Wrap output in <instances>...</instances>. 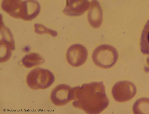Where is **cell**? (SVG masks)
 I'll return each mask as SVG.
<instances>
[{
	"mask_svg": "<svg viewBox=\"0 0 149 114\" xmlns=\"http://www.w3.org/2000/svg\"><path fill=\"white\" fill-rule=\"evenodd\" d=\"M72 99L74 107L88 114L100 113L109 104L102 81L85 83L73 88Z\"/></svg>",
	"mask_w": 149,
	"mask_h": 114,
	"instance_id": "6da1fadb",
	"label": "cell"
},
{
	"mask_svg": "<svg viewBox=\"0 0 149 114\" xmlns=\"http://www.w3.org/2000/svg\"><path fill=\"white\" fill-rule=\"evenodd\" d=\"M118 55L116 49L107 44L100 45L93 51L92 58L97 66L104 69L113 66L117 62Z\"/></svg>",
	"mask_w": 149,
	"mask_h": 114,
	"instance_id": "7a4b0ae2",
	"label": "cell"
},
{
	"mask_svg": "<svg viewBox=\"0 0 149 114\" xmlns=\"http://www.w3.org/2000/svg\"><path fill=\"white\" fill-rule=\"evenodd\" d=\"M55 77L50 71L41 68H34L27 75L26 81L28 86L34 90L44 89L54 83Z\"/></svg>",
	"mask_w": 149,
	"mask_h": 114,
	"instance_id": "3957f363",
	"label": "cell"
},
{
	"mask_svg": "<svg viewBox=\"0 0 149 114\" xmlns=\"http://www.w3.org/2000/svg\"><path fill=\"white\" fill-rule=\"evenodd\" d=\"M136 93V88L132 82L121 81L116 83L111 90L112 96L116 101L125 102L131 99Z\"/></svg>",
	"mask_w": 149,
	"mask_h": 114,
	"instance_id": "277c9868",
	"label": "cell"
},
{
	"mask_svg": "<svg viewBox=\"0 0 149 114\" xmlns=\"http://www.w3.org/2000/svg\"><path fill=\"white\" fill-rule=\"evenodd\" d=\"M88 51L83 45L76 44L68 49L66 58L68 63L72 66L78 67L83 64L87 60Z\"/></svg>",
	"mask_w": 149,
	"mask_h": 114,
	"instance_id": "5b68a950",
	"label": "cell"
},
{
	"mask_svg": "<svg viewBox=\"0 0 149 114\" xmlns=\"http://www.w3.org/2000/svg\"><path fill=\"white\" fill-rule=\"evenodd\" d=\"M72 88L65 84H60L56 86L52 90L50 98L51 101L55 105H64L72 99Z\"/></svg>",
	"mask_w": 149,
	"mask_h": 114,
	"instance_id": "8992f818",
	"label": "cell"
},
{
	"mask_svg": "<svg viewBox=\"0 0 149 114\" xmlns=\"http://www.w3.org/2000/svg\"><path fill=\"white\" fill-rule=\"evenodd\" d=\"M26 6V0H3L1 4L2 9L11 17L23 19Z\"/></svg>",
	"mask_w": 149,
	"mask_h": 114,
	"instance_id": "52a82bcc",
	"label": "cell"
},
{
	"mask_svg": "<svg viewBox=\"0 0 149 114\" xmlns=\"http://www.w3.org/2000/svg\"><path fill=\"white\" fill-rule=\"evenodd\" d=\"M90 3L87 0H67L63 12L70 16H77L83 15L88 9Z\"/></svg>",
	"mask_w": 149,
	"mask_h": 114,
	"instance_id": "ba28073f",
	"label": "cell"
},
{
	"mask_svg": "<svg viewBox=\"0 0 149 114\" xmlns=\"http://www.w3.org/2000/svg\"><path fill=\"white\" fill-rule=\"evenodd\" d=\"M90 8L88 14V20L90 25L97 28L101 26L103 21V11L99 2L93 0L90 3Z\"/></svg>",
	"mask_w": 149,
	"mask_h": 114,
	"instance_id": "9c48e42d",
	"label": "cell"
},
{
	"mask_svg": "<svg viewBox=\"0 0 149 114\" xmlns=\"http://www.w3.org/2000/svg\"><path fill=\"white\" fill-rule=\"evenodd\" d=\"M21 62L25 67L30 68L41 65L44 62L45 60L38 54L31 53L24 56Z\"/></svg>",
	"mask_w": 149,
	"mask_h": 114,
	"instance_id": "30bf717a",
	"label": "cell"
},
{
	"mask_svg": "<svg viewBox=\"0 0 149 114\" xmlns=\"http://www.w3.org/2000/svg\"><path fill=\"white\" fill-rule=\"evenodd\" d=\"M41 9L39 3L36 0H27V6L24 20H31L39 14Z\"/></svg>",
	"mask_w": 149,
	"mask_h": 114,
	"instance_id": "8fae6325",
	"label": "cell"
},
{
	"mask_svg": "<svg viewBox=\"0 0 149 114\" xmlns=\"http://www.w3.org/2000/svg\"><path fill=\"white\" fill-rule=\"evenodd\" d=\"M140 47L142 54L149 55V19L146 23L141 33Z\"/></svg>",
	"mask_w": 149,
	"mask_h": 114,
	"instance_id": "7c38bea8",
	"label": "cell"
},
{
	"mask_svg": "<svg viewBox=\"0 0 149 114\" xmlns=\"http://www.w3.org/2000/svg\"><path fill=\"white\" fill-rule=\"evenodd\" d=\"M132 111L135 114H149V98L143 97L137 100L133 106Z\"/></svg>",
	"mask_w": 149,
	"mask_h": 114,
	"instance_id": "4fadbf2b",
	"label": "cell"
},
{
	"mask_svg": "<svg viewBox=\"0 0 149 114\" xmlns=\"http://www.w3.org/2000/svg\"><path fill=\"white\" fill-rule=\"evenodd\" d=\"M1 18L0 42L9 44L15 48V43L13 36L9 28L5 26Z\"/></svg>",
	"mask_w": 149,
	"mask_h": 114,
	"instance_id": "5bb4252c",
	"label": "cell"
},
{
	"mask_svg": "<svg viewBox=\"0 0 149 114\" xmlns=\"http://www.w3.org/2000/svg\"><path fill=\"white\" fill-rule=\"evenodd\" d=\"M34 27L35 32L38 34H48L54 37H56L58 35V33L56 31L48 28L40 24H34Z\"/></svg>",
	"mask_w": 149,
	"mask_h": 114,
	"instance_id": "9a60e30c",
	"label": "cell"
},
{
	"mask_svg": "<svg viewBox=\"0 0 149 114\" xmlns=\"http://www.w3.org/2000/svg\"><path fill=\"white\" fill-rule=\"evenodd\" d=\"M147 63L148 65L149 66V58H148L147 59Z\"/></svg>",
	"mask_w": 149,
	"mask_h": 114,
	"instance_id": "2e32d148",
	"label": "cell"
}]
</instances>
